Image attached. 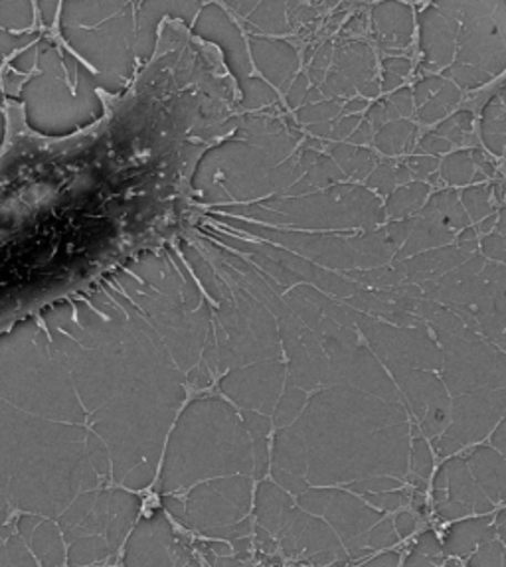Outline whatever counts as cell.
<instances>
[{
  "mask_svg": "<svg viewBox=\"0 0 506 567\" xmlns=\"http://www.w3.org/2000/svg\"><path fill=\"white\" fill-rule=\"evenodd\" d=\"M417 24H420L422 65L432 72L445 70L457 55L459 22L450 19L435 4H430L420 12Z\"/></svg>",
  "mask_w": 506,
  "mask_h": 567,
  "instance_id": "obj_2",
  "label": "cell"
},
{
  "mask_svg": "<svg viewBox=\"0 0 506 567\" xmlns=\"http://www.w3.org/2000/svg\"><path fill=\"white\" fill-rule=\"evenodd\" d=\"M430 194V184L415 181V183L404 184L388 196L386 216L392 220H407L412 218L415 212L424 208V202Z\"/></svg>",
  "mask_w": 506,
  "mask_h": 567,
  "instance_id": "obj_8",
  "label": "cell"
},
{
  "mask_svg": "<svg viewBox=\"0 0 506 567\" xmlns=\"http://www.w3.org/2000/svg\"><path fill=\"white\" fill-rule=\"evenodd\" d=\"M505 238H506V236H505Z\"/></svg>",
  "mask_w": 506,
  "mask_h": 567,
  "instance_id": "obj_36",
  "label": "cell"
},
{
  "mask_svg": "<svg viewBox=\"0 0 506 567\" xmlns=\"http://www.w3.org/2000/svg\"><path fill=\"white\" fill-rule=\"evenodd\" d=\"M455 238L457 236H455L453 229L447 228L437 218L422 212L417 218H414V228L410 231V238L405 241L404 247L397 251L394 261H405V259L430 251V249L450 246Z\"/></svg>",
  "mask_w": 506,
  "mask_h": 567,
  "instance_id": "obj_5",
  "label": "cell"
},
{
  "mask_svg": "<svg viewBox=\"0 0 506 567\" xmlns=\"http://www.w3.org/2000/svg\"><path fill=\"white\" fill-rule=\"evenodd\" d=\"M329 82L334 83V87H332V92L337 93V95H342V97H352L354 93H357V87L352 85V83L344 78V75L334 74L329 75Z\"/></svg>",
  "mask_w": 506,
  "mask_h": 567,
  "instance_id": "obj_26",
  "label": "cell"
},
{
  "mask_svg": "<svg viewBox=\"0 0 506 567\" xmlns=\"http://www.w3.org/2000/svg\"><path fill=\"white\" fill-rule=\"evenodd\" d=\"M443 85H445V80L440 78V75H427L424 80H420V82L415 83L414 87V103L417 105V110L425 105L427 101L432 100L435 93L442 90Z\"/></svg>",
  "mask_w": 506,
  "mask_h": 567,
  "instance_id": "obj_19",
  "label": "cell"
},
{
  "mask_svg": "<svg viewBox=\"0 0 506 567\" xmlns=\"http://www.w3.org/2000/svg\"><path fill=\"white\" fill-rule=\"evenodd\" d=\"M366 30V17L360 12L347 24V34H362Z\"/></svg>",
  "mask_w": 506,
  "mask_h": 567,
  "instance_id": "obj_31",
  "label": "cell"
},
{
  "mask_svg": "<svg viewBox=\"0 0 506 567\" xmlns=\"http://www.w3.org/2000/svg\"><path fill=\"white\" fill-rule=\"evenodd\" d=\"M402 78L400 75L390 74V72H384L382 75V85H380V90L382 92H397L400 90V85H402Z\"/></svg>",
  "mask_w": 506,
  "mask_h": 567,
  "instance_id": "obj_30",
  "label": "cell"
},
{
  "mask_svg": "<svg viewBox=\"0 0 506 567\" xmlns=\"http://www.w3.org/2000/svg\"><path fill=\"white\" fill-rule=\"evenodd\" d=\"M360 117L359 115H350V117H344V120L337 125L334 128V133H331L332 138H347L349 135H352L357 128H359Z\"/></svg>",
  "mask_w": 506,
  "mask_h": 567,
  "instance_id": "obj_28",
  "label": "cell"
},
{
  "mask_svg": "<svg viewBox=\"0 0 506 567\" xmlns=\"http://www.w3.org/2000/svg\"><path fill=\"white\" fill-rule=\"evenodd\" d=\"M498 97L503 101V105H505L506 110V82L503 83V87H500V92H498Z\"/></svg>",
  "mask_w": 506,
  "mask_h": 567,
  "instance_id": "obj_35",
  "label": "cell"
},
{
  "mask_svg": "<svg viewBox=\"0 0 506 567\" xmlns=\"http://www.w3.org/2000/svg\"><path fill=\"white\" fill-rule=\"evenodd\" d=\"M459 87L455 83L445 82L442 90L417 110V120L425 123V125L443 120L459 103Z\"/></svg>",
  "mask_w": 506,
  "mask_h": 567,
  "instance_id": "obj_12",
  "label": "cell"
},
{
  "mask_svg": "<svg viewBox=\"0 0 506 567\" xmlns=\"http://www.w3.org/2000/svg\"><path fill=\"white\" fill-rule=\"evenodd\" d=\"M422 212L437 218L453 231L469 228V216L463 208L459 196L455 190H440V193L433 194L432 200H430V204H425Z\"/></svg>",
  "mask_w": 506,
  "mask_h": 567,
  "instance_id": "obj_9",
  "label": "cell"
},
{
  "mask_svg": "<svg viewBox=\"0 0 506 567\" xmlns=\"http://www.w3.org/2000/svg\"><path fill=\"white\" fill-rule=\"evenodd\" d=\"M481 249L485 257H490L495 261H503L506 264V238L500 234H488L481 241Z\"/></svg>",
  "mask_w": 506,
  "mask_h": 567,
  "instance_id": "obj_21",
  "label": "cell"
},
{
  "mask_svg": "<svg viewBox=\"0 0 506 567\" xmlns=\"http://www.w3.org/2000/svg\"><path fill=\"white\" fill-rule=\"evenodd\" d=\"M392 121H400V113L390 100L378 101L366 111V123H370V127L376 128V133Z\"/></svg>",
  "mask_w": 506,
  "mask_h": 567,
  "instance_id": "obj_18",
  "label": "cell"
},
{
  "mask_svg": "<svg viewBox=\"0 0 506 567\" xmlns=\"http://www.w3.org/2000/svg\"><path fill=\"white\" fill-rule=\"evenodd\" d=\"M495 226H497V214H493V216H488L485 220L479 221V229L485 231V234H488Z\"/></svg>",
  "mask_w": 506,
  "mask_h": 567,
  "instance_id": "obj_33",
  "label": "cell"
},
{
  "mask_svg": "<svg viewBox=\"0 0 506 567\" xmlns=\"http://www.w3.org/2000/svg\"><path fill=\"white\" fill-rule=\"evenodd\" d=\"M471 156H473V163H475V166L479 168L477 173L475 174V181H481V178H487V176H493L495 174V165L490 163V158H488L483 151H479V148H473L471 151Z\"/></svg>",
  "mask_w": 506,
  "mask_h": 567,
  "instance_id": "obj_24",
  "label": "cell"
},
{
  "mask_svg": "<svg viewBox=\"0 0 506 567\" xmlns=\"http://www.w3.org/2000/svg\"><path fill=\"white\" fill-rule=\"evenodd\" d=\"M350 277H354L359 284L370 285L378 291H388L407 281L402 261H394L392 266L388 264L376 269H366V271H350Z\"/></svg>",
  "mask_w": 506,
  "mask_h": 567,
  "instance_id": "obj_11",
  "label": "cell"
},
{
  "mask_svg": "<svg viewBox=\"0 0 506 567\" xmlns=\"http://www.w3.org/2000/svg\"><path fill=\"white\" fill-rule=\"evenodd\" d=\"M372 37L384 52H396L412 44L414 10L405 2H378L372 9Z\"/></svg>",
  "mask_w": 506,
  "mask_h": 567,
  "instance_id": "obj_3",
  "label": "cell"
},
{
  "mask_svg": "<svg viewBox=\"0 0 506 567\" xmlns=\"http://www.w3.org/2000/svg\"><path fill=\"white\" fill-rule=\"evenodd\" d=\"M493 194L495 186H471L461 194V204L467 212L469 220L483 221L493 216Z\"/></svg>",
  "mask_w": 506,
  "mask_h": 567,
  "instance_id": "obj_14",
  "label": "cell"
},
{
  "mask_svg": "<svg viewBox=\"0 0 506 567\" xmlns=\"http://www.w3.org/2000/svg\"><path fill=\"white\" fill-rule=\"evenodd\" d=\"M405 165H407V168H410V173H412V176H415V178H430V176H433L435 174V171L440 168V161L435 158V156H410L407 161H405Z\"/></svg>",
  "mask_w": 506,
  "mask_h": 567,
  "instance_id": "obj_20",
  "label": "cell"
},
{
  "mask_svg": "<svg viewBox=\"0 0 506 567\" xmlns=\"http://www.w3.org/2000/svg\"><path fill=\"white\" fill-rule=\"evenodd\" d=\"M440 171H442L440 174H442L443 181L450 186H465L475 181L477 166L473 163L471 151H459V153L447 156L440 165Z\"/></svg>",
  "mask_w": 506,
  "mask_h": 567,
  "instance_id": "obj_13",
  "label": "cell"
},
{
  "mask_svg": "<svg viewBox=\"0 0 506 567\" xmlns=\"http://www.w3.org/2000/svg\"><path fill=\"white\" fill-rule=\"evenodd\" d=\"M382 68H384V72L400 75V78L404 80L405 75L412 72V62H410L407 58H386V60L382 62Z\"/></svg>",
  "mask_w": 506,
  "mask_h": 567,
  "instance_id": "obj_25",
  "label": "cell"
},
{
  "mask_svg": "<svg viewBox=\"0 0 506 567\" xmlns=\"http://www.w3.org/2000/svg\"><path fill=\"white\" fill-rule=\"evenodd\" d=\"M370 138H372V127H370V123H360L359 128L350 135V143L352 145H362V143H369Z\"/></svg>",
  "mask_w": 506,
  "mask_h": 567,
  "instance_id": "obj_29",
  "label": "cell"
},
{
  "mask_svg": "<svg viewBox=\"0 0 506 567\" xmlns=\"http://www.w3.org/2000/svg\"><path fill=\"white\" fill-rule=\"evenodd\" d=\"M457 247L463 249L465 254H471V256H475L473 251L479 247V241H477V231L475 229H463L459 236H457Z\"/></svg>",
  "mask_w": 506,
  "mask_h": 567,
  "instance_id": "obj_27",
  "label": "cell"
},
{
  "mask_svg": "<svg viewBox=\"0 0 506 567\" xmlns=\"http://www.w3.org/2000/svg\"><path fill=\"white\" fill-rule=\"evenodd\" d=\"M497 228L500 236H506V208H503L497 216Z\"/></svg>",
  "mask_w": 506,
  "mask_h": 567,
  "instance_id": "obj_34",
  "label": "cell"
},
{
  "mask_svg": "<svg viewBox=\"0 0 506 567\" xmlns=\"http://www.w3.org/2000/svg\"><path fill=\"white\" fill-rule=\"evenodd\" d=\"M390 103L396 107L397 113H400V117H410L412 115V111H414V92L412 90H407V87H402V90H397L396 93H392L390 97Z\"/></svg>",
  "mask_w": 506,
  "mask_h": 567,
  "instance_id": "obj_23",
  "label": "cell"
},
{
  "mask_svg": "<svg viewBox=\"0 0 506 567\" xmlns=\"http://www.w3.org/2000/svg\"><path fill=\"white\" fill-rule=\"evenodd\" d=\"M481 138L495 156H506V110L498 95L490 97L481 117Z\"/></svg>",
  "mask_w": 506,
  "mask_h": 567,
  "instance_id": "obj_7",
  "label": "cell"
},
{
  "mask_svg": "<svg viewBox=\"0 0 506 567\" xmlns=\"http://www.w3.org/2000/svg\"><path fill=\"white\" fill-rule=\"evenodd\" d=\"M337 68L357 90H362L370 82H376V58L364 42H349L337 50Z\"/></svg>",
  "mask_w": 506,
  "mask_h": 567,
  "instance_id": "obj_6",
  "label": "cell"
},
{
  "mask_svg": "<svg viewBox=\"0 0 506 567\" xmlns=\"http://www.w3.org/2000/svg\"><path fill=\"white\" fill-rule=\"evenodd\" d=\"M415 135H417V127L412 121H392L374 135V145L384 155L397 156L414 147Z\"/></svg>",
  "mask_w": 506,
  "mask_h": 567,
  "instance_id": "obj_10",
  "label": "cell"
},
{
  "mask_svg": "<svg viewBox=\"0 0 506 567\" xmlns=\"http://www.w3.org/2000/svg\"><path fill=\"white\" fill-rule=\"evenodd\" d=\"M366 100H352L347 103V107L344 111H349V113H359V111L366 110Z\"/></svg>",
  "mask_w": 506,
  "mask_h": 567,
  "instance_id": "obj_32",
  "label": "cell"
},
{
  "mask_svg": "<svg viewBox=\"0 0 506 567\" xmlns=\"http://www.w3.org/2000/svg\"><path fill=\"white\" fill-rule=\"evenodd\" d=\"M469 257L473 256L465 254L457 246L430 249V251L417 254V256L402 261L405 269V279L414 285H422L425 281H437L440 277L450 274L455 267L463 266Z\"/></svg>",
  "mask_w": 506,
  "mask_h": 567,
  "instance_id": "obj_4",
  "label": "cell"
},
{
  "mask_svg": "<svg viewBox=\"0 0 506 567\" xmlns=\"http://www.w3.org/2000/svg\"><path fill=\"white\" fill-rule=\"evenodd\" d=\"M450 19L459 22L457 64L473 65L497 78L506 70V40L495 20L497 0L485 2H433Z\"/></svg>",
  "mask_w": 506,
  "mask_h": 567,
  "instance_id": "obj_1",
  "label": "cell"
},
{
  "mask_svg": "<svg viewBox=\"0 0 506 567\" xmlns=\"http://www.w3.org/2000/svg\"><path fill=\"white\" fill-rule=\"evenodd\" d=\"M369 188L376 190L380 194H392L396 190L397 184V171L396 166L390 165V163H380L376 168L370 173L369 176Z\"/></svg>",
  "mask_w": 506,
  "mask_h": 567,
  "instance_id": "obj_17",
  "label": "cell"
},
{
  "mask_svg": "<svg viewBox=\"0 0 506 567\" xmlns=\"http://www.w3.org/2000/svg\"><path fill=\"white\" fill-rule=\"evenodd\" d=\"M473 121L475 115L473 111L463 110L457 111L450 120L443 121L442 125H437L435 135L447 138L450 143H457V145H467L473 141Z\"/></svg>",
  "mask_w": 506,
  "mask_h": 567,
  "instance_id": "obj_15",
  "label": "cell"
},
{
  "mask_svg": "<svg viewBox=\"0 0 506 567\" xmlns=\"http://www.w3.org/2000/svg\"><path fill=\"white\" fill-rule=\"evenodd\" d=\"M445 75H450L453 82L459 85L461 90H479L483 85H487L493 78L490 75L485 74V72H481L477 68H473V65L465 64H455L445 72Z\"/></svg>",
  "mask_w": 506,
  "mask_h": 567,
  "instance_id": "obj_16",
  "label": "cell"
},
{
  "mask_svg": "<svg viewBox=\"0 0 506 567\" xmlns=\"http://www.w3.org/2000/svg\"><path fill=\"white\" fill-rule=\"evenodd\" d=\"M417 151H420V153H427L430 156L445 155V153L452 151V143H450L447 138L440 137V135L432 133V135H425V137L420 141Z\"/></svg>",
  "mask_w": 506,
  "mask_h": 567,
  "instance_id": "obj_22",
  "label": "cell"
}]
</instances>
